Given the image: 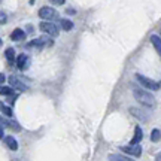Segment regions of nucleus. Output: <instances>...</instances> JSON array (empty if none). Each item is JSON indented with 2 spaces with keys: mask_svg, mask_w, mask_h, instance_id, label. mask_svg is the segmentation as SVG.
<instances>
[{
  "mask_svg": "<svg viewBox=\"0 0 161 161\" xmlns=\"http://www.w3.org/2000/svg\"><path fill=\"white\" fill-rule=\"evenodd\" d=\"M5 57H6V60H8V63L9 64H14L15 63V49L14 48H8L5 51Z\"/></svg>",
  "mask_w": 161,
  "mask_h": 161,
  "instance_id": "ddd939ff",
  "label": "nucleus"
},
{
  "mask_svg": "<svg viewBox=\"0 0 161 161\" xmlns=\"http://www.w3.org/2000/svg\"><path fill=\"white\" fill-rule=\"evenodd\" d=\"M121 149L124 151L125 154H130L133 157H140L142 155V146L140 145H127V146H122Z\"/></svg>",
  "mask_w": 161,
  "mask_h": 161,
  "instance_id": "6e6552de",
  "label": "nucleus"
},
{
  "mask_svg": "<svg viewBox=\"0 0 161 161\" xmlns=\"http://www.w3.org/2000/svg\"><path fill=\"white\" fill-rule=\"evenodd\" d=\"M136 79H137V82L142 85V88H145V90H154V91H158V90H160V82L149 79V78L140 75V73L136 75Z\"/></svg>",
  "mask_w": 161,
  "mask_h": 161,
  "instance_id": "f03ea898",
  "label": "nucleus"
},
{
  "mask_svg": "<svg viewBox=\"0 0 161 161\" xmlns=\"http://www.w3.org/2000/svg\"><path fill=\"white\" fill-rule=\"evenodd\" d=\"M66 14H69V15H75L76 11H75V9H70V8H69V9L66 11Z\"/></svg>",
  "mask_w": 161,
  "mask_h": 161,
  "instance_id": "5701e85b",
  "label": "nucleus"
},
{
  "mask_svg": "<svg viewBox=\"0 0 161 161\" xmlns=\"http://www.w3.org/2000/svg\"><path fill=\"white\" fill-rule=\"evenodd\" d=\"M52 40L46 36H42V37H37V39H33L31 42L27 43V48H43V46H51Z\"/></svg>",
  "mask_w": 161,
  "mask_h": 161,
  "instance_id": "39448f33",
  "label": "nucleus"
},
{
  "mask_svg": "<svg viewBox=\"0 0 161 161\" xmlns=\"http://www.w3.org/2000/svg\"><path fill=\"white\" fill-rule=\"evenodd\" d=\"M60 25H61V29H63L64 31H70V30L73 29V23H72L70 19H66V18L60 19Z\"/></svg>",
  "mask_w": 161,
  "mask_h": 161,
  "instance_id": "dca6fc26",
  "label": "nucleus"
},
{
  "mask_svg": "<svg viewBox=\"0 0 161 161\" xmlns=\"http://www.w3.org/2000/svg\"><path fill=\"white\" fill-rule=\"evenodd\" d=\"M151 42H152V45H154V48H155V51L160 54L161 52V39L158 35H152L151 36Z\"/></svg>",
  "mask_w": 161,
  "mask_h": 161,
  "instance_id": "2eb2a0df",
  "label": "nucleus"
},
{
  "mask_svg": "<svg viewBox=\"0 0 161 161\" xmlns=\"http://www.w3.org/2000/svg\"><path fill=\"white\" fill-rule=\"evenodd\" d=\"M130 112H131L133 115L136 116V118H139V119H142V121H148V116L145 115L142 110H139L136 109V108H130Z\"/></svg>",
  "mask_w": 161,
  "mask_h": 161,
  "instance_id": "f3484780",
  "label": "nucleus"
},
{
  "mask_svg": "<svg viewBox=\"0 0 161 161\" xmlns=\"http://www.w3.org/2000/svg\"><path fill=\"white\" fill-rule=\"evenodd\" d=\"M2 45H3V40H2V39H0V46H2Z\"/></svg>",
  "mask_w": 161,
  "mask_h": 161,
  "instance_id": "bb28decb",
  "label": "nucleus"
},
{
  "mask_svg": "<svg viewBox=\"0 0 161 161\" xmlns=\"http://www.w3.org/2000/svg\"><path fill=\"white\" fill-rule=\"evenodd\" d=\"M142 139H143V131H142V127H136L134 128V137L131 139V142H130V145H137L142 142Z\"/></svg>",
  "mask_w": 161,
  "mask_h": 161,
  "instance_id": "9d476101",
  "label": "nucleus"
},
{
  "mask_svg": "<svg viewBox=\"0 0 161 161\" xmlns=\"http://www.w3.org/2000/svg\"><path fill=\"white\" fill-rule=\"evenodd\" d=\"M133 96L137 100L139 103H142L143 106H148V108H154L155 106V98L154 96L148 92L143 88H139V86H133Z\"/></svg>",
  "mask_w": 161,
  "mask_h": 161,
  "instance_id": "f257e3e1",
  "label": "nucleus"
},
{
  "mask_svg": "<svg viewBox=\"0 0 161 161\" xmlns=\"http://www.w3.org/2000/svg\"><path fill=\"white\" fill-rule=\"evenodd\" d=\"M5 137V133H3V127L0 125V139H3Z\"/></svg>",
  "mask_w": 161,
  "mask_h": 161,
  "instance_id": "393cba45",
  "label": "nucleus"
},
{
  "mask_svg": "<svg viewBox=\"0 0 161 161\" xmlns=\"http://www.w3.org/2000/svg\"><path fill=\"white\" fill-rule=\"evenodd\" d=\"M8 23V17H6L5 12H0V24H6Z\"/></svg>",
  "mask_w": 161,
  "mask_h": 161,
  "instance_id": "412c9836",
  "label": "nucleus"
},
{
  "mask_svg": "<svg viewBox=\"0 0 161 161\" xmlns=\"http://www.w3.org/2000/svg\"><path fill=\"white\" fill-rule=\"evenodd\" d=\"M5 139V143L8 145V148L11 151H18V142L15 140V137H12V136H6Z\"/></svg>",
  "mask_w": 161,
  "mask_h": 161,
  "instance_id": "9b49d317",
  "label": "nucleus"
},
{
  "mask_svg": "<svg viewBox=\"0 0 161 161\" xmlns=\"http://www.w3.org/2000/svg\"><path fill=\"white\" fill-rule=\"evenodd\" d=\"M39 17L43 19V21H51V19H57L58 18V12L54 9V8H49V6H43L39 9Z\"/></svg>",
  "mask_w": 161,
  "mask_h": 161,
  "instance_id": "7ed1b4c3",
  "label": "nucleus"
},
{
  "mask_svg": "<svg viewBox=\"0 0 161 161\" xmlns=\"http://www.w3.org/2000/svg\"><path fill=\"white\" fill-rule=\"evenodd\" d=\"M108 160L109 161H134V160H131L130 157L121 155V154H110V155L108 157Z\"/></svg>",
  "mask_w": 161,
  "mask_h": 161,
  "instance_id": "4468645a",
  "label": "nucleus"
},
{
  "mask_svg": "<svg viewBox=\"0 0 161 161\" xmlns=\"http://www.w3.org/2000/svg\"><path fill=\"white\" fill-rule=\"evenodd\" d=\"M51 3H54V5H64V2L66 0H49Z\"/></svg>",
  "mask_w": 161,
  "mask_h": 161,
  "instance_id": "4be33fe9",
  "label": "nucleus"
},
{
  "mask_svg": "<svg viewBox=\"0 0 161 161\" xmlns=\"http://www.w3.org/2000/svg\"><path fill=\"white\" fill-rule=\"evenodd\" d=\"M0 94L2 96H12L14 94V88H11V86H0Z\"/></svg>",
  "mask_w": 161,
  "mask_h": 161,
  "instance_id": "a211bd4d",
  "label": "nucleus"
},
{
  "mask_svg": "<svg viewBox=\"0 0 161 161\" xmlns=\"http://www.w3.org/2000/svg\"><path fill=\"white\" fill-rule=\"evenodd\" d=\"M160 137H161V133L158 128H155V130H152V133H151V140L152 142H160Z\"/></svg>",
  "mask_w": 161,
  "mask_h": 161,
  "instance_id": "6ab92c4d",
  "label": "nucleus"
},
{
  "mask_svg": "<svg viewBox=\"0 0 161 161\" xmlns=\"http://www.w3.org/2000/svg\"><path fill=\"white\" fill-rule=\"evenodd\" d=\"M5 75H3V73H0V85H2V84H3V82H5Z\"/></svg>",
  "mask_w": 161,
  "mask_h": 161,
  "instance_id": "b1692460",
  "label": "nucleus"
},
{
  "mask_svg": "<svg viewBox=\"0 0 161 161\" xmlns=\"http://www.w3.org/2000/svg\"><path fill=\"white\" fill-rule=\"evenodd\" d=\"M15 63H17V67L21 72H24V70L29 69L30 66V57L27 55V54H19L17 58H15Z\"/></svg>",
  "mask_w": 161,
  "mask_h": 161,
  "instance_id": "423d86ee",
  "label": "nucleus"
},
{
  "mask_svg": "<svg viewBox=\"0 0 161 161\" xmlns=\"http://www.w3.org/2000/svg\"><path fill=\"white\" fill-rule=\"evenodd\" d=\"M8 82H9L11 88H14V90H18V91H27V90H29L25 84H23L17 76H14V75H11L9 78H8Z\"/></svg>",
  "mask_w": 161,
  "mask_h": 161,
  "instance_id": "0eeeda50",
  "label": "nucleus"
},
{
  "mask_svg": "<svg viewBox=\"0 0 161 161\" xmlns=\"http://www.w3.org/2000/svg\"><path fill=\"white\" fill-rule=\"evenodd\" d=\"M30 2V5H33V3H35V0H29Z\"/></svg>",
  "mask_w": 161,
  "mask_h": 161,
  "instance_id": "a878e982",
  "label": "nucleus"
},
{
  "mask_svg": "<svg viewBox=\"0 0 161 161\" xmlns=\"http://www.w3.org/2000/svg\"><path fill=\"white\" fill-rule=\"evenodd\" d=\"M39 29L42 30L43 33H46V35L52 36V37H57L58 36V27L55 24H52L51 21H42V23L39 24Z\"/></svg>",
  "mask_w": 161,
  "mask_h": 161,
  "instance_id": "20e7f679",
  "label": "nucleus"
},
{
  "mask_svg": "<svg viewBox=\"0 0 161 161\" xmlns=\"http://www.w3.org/2000/svg\"><path fill=\"white\" fill-rule=\"evenodd\" d=\"M0 110H2V114H5L6 116H12V115H14V112H12L11 108H9V106H5L3 103H0Z\"/></svg>",
  "mask_w": 161,
  "mask_h": 161,
  "instance_id": "aec40b11",
  "label": "nucleus"
},
{
  "mask_svg": "<svg viewBox=\"0 0 161 161\" xmlns=\"http://www.w3.org/2000/svg\"><path fill=\"white\" fill-rule=\"evenodd\" d=\"M0 125H6V127H11L12 130L15 131H21V127L18 125L15 121H11V119H6L3 116H0Z\"/></svg>",
  "mask_w": 161,
  "mask_h": 161,
  "instance_id": "1a4fd4ad",
  "label": "nucleus"
},
{
  "mask_svg": "<svg viewBox=\"0 0 161 161\" xmlns=\"http://www.w3.org/2000/svg\"><path fill=\"white\" fill-rule=\"evenodd\" d=\"M24 37H25V31H24L23 29H15L11 33V39L15 40V42H18V40H23Z\"/></svg>",
  "mask_w": 161,
  "mask_h": 161,
  "instance_id": "f8f14e48",
  "label": "nucleus"
}]
</instances>
